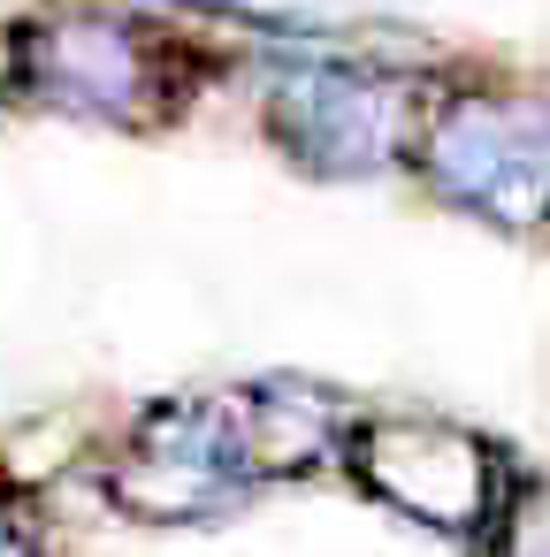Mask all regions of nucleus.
I'll return each instance as SVG.
<instances>
[{
	"instance_id": "1",
	"label": "nucleus",
	"mask_w": 550,
	"mask_h": 557,
	"mask_svg": "<svg viewBox=\"0 0 550 557\" xmlns=\"http://www.w3.org/2000/svg\"><path fill=\"white\" fill-rule=\"evenodd\" d=\"M436 92H443L436 77L390 70V62L276 54L268 92H260V131L291 169H306L321 184H359V176L413 169Z\"/></svg>"
},
{
	"instance_id": "3",
	"label": "nucleus",
	"mask_w": 550,
	"mask_h": 557,
	"mask_svg": "<svg viewBox=\"0 0 550 557\" xmlns=\"http://www.w3.org/2000/svg\"><path fill=\"white\" fill-rule=\"evenodd\" d=\"M413 176L489 222L497 237L550 230V92L535 85H443L420 131Z\"/></svg>"
},
{
	"instance_id": "2",
	"label": "nucleus",
	"mask_w": 550,
	"mask_h": 557,
	"mask_svg": "<svg viewBox=\"0 0 550 557\" xmlns=\"http://www.w3.org/2000/svg\"><path fill=\"white\" fill-rule=\"evenodd\" d=\"M16 85L32 108H62L85 123H176L192 92L207 85V47L115 16V9H62L39 24H16Z\"/></svg>"
},
{
	"instance_id": "7",
	"label": "nucleus",
	"mask_w": 550,
	"mask_h": 557,
	"mask_svg": "<svg viewBox=\"0 0 550 557\" xmlns=\"http://www.w3.org/2000/svg\"><path fill=\"white\" fill-rule=\"evenodd\" d=\"M0 557H47V527L32 519V504L0 481Z\"/></svg>"
},
{
	"instance_id": "8",
	"label": "nucleus",
	"mask_w": 550,
	"mask_h": 557,
	"mask_svg": "<svg viewBox=\"0 0 550 557\" xmlns=\"http://www.w3.org/2000/svg\"><path fill=\"white\" fill-rule=\"evenodd\" d=\"M9 100H24V85H16V32H0V108Z\"/></svg>"
},
{
	"instance_id": "6",
	"label": "nucleus",
	"mask_w": 550,
	"mask_h": 557,
	"mask_svg": "<svg viewBox=\"0 0 550 557\" xmlns=\"http://www.w3.org/2000/svg\"><path fill=\"white\" fill-rule=\"evenodd\" d=\"M481 557H550V481L542 473H512Z\"/></svg>"
},
{
	"instance_id": "4",
	"label": "nucleus",
	"mask_w": 550,
	"mask_h": 557,
	"mask_svg": "<svg viewBox=\"0 0 550 557\" xmlns=\"http://www.w3.org/2000/svg\"><path fill=\"white\" fill-rule=\"evenodd\" d=\"M337 466L375 504H390L413 527H428L443 542H466V549L489 542V527L504 511V488L520 473L489 435H474L459 420H436V412H359Z\"/></svg>"
},
{
	"instance_id": "5",
	"label": "nucleus",
	"mask_w": 550,
	"mask_h": 557,
	"mask_svg": "<svg viewBox=\"0 0 550 557\" xmlns=\"http://www.w3.org/2000/svg\"><path fill=\"white\" fill-rule=\"evenodd\" d=\"M253 488H268V481H260V466H253L237 389L146 405V412L123 428L115 458H108V496H115L131 519H154V527L222 519V511H237Z\"/></svg>"
}]
</instances>
